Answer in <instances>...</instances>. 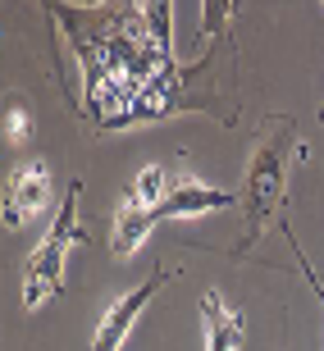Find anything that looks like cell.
Listing matches in <instances>:
<instances>
[{
    "mask_svg": "<svg viewBox=\"0 0 324 351\" xmlns=\"http://www.w3.org/2000/svg\"><path fill=\"white\" fill-rule=\"evenodd\" d=\"M82 64V105L96 128H124L132 105L165 78L174 60L165 0L156 5H51Z\"/></svg>",
    "mask_w": 324,
    "mask_h": 351,
    "instance_id": "6da1fadb",
    "label": "cell"
},
{
    "mask_svg": "<svg viewBox=\"0 0 324 351\" xmlns=\"http://www.w3.org/2000/svg\"><path fill=\"white\" fill-rule=\"evenodd\" d=\"M292 156H301L297 123H292L288 114L284 119L279 114L265 119V128L256 132V146H251V165H246V178H242V196H238V206H242V242L233 247V261H242L274 223H284V192H288Z\"/></svg>",
    "mask_w": 324,
    "mask_h": 351,
    "instance_id": "7a4b0ae2",
    "label": "cell"
},
{
    "mask_svg": "<svg viewBox=\"0 0 324 351\" xmlns=\"http://www.w3.org/2000/svg\"><path fill=\"white\" fill-rule=\"evenodd\" d=\"M229 206H238L233 192H220V187L196 182L192 173H178L160 206H137L132 196H124V206H119V215H115L110 247H115V256H132V251L142 247V237L151 233L160 219H187V215H210V210H229Z\"/></svg>",
    "mask_w": 324,
    "mask_h": 351,
    "instance_id": "3957f363",
    "label": "cell"
},
{
    "mask_svg": "<svg viewBox=\"0 0 324 351\" xmlns=\"http://www.w3.org/2000/svg\"><path fill=\"white\" fill-rule=\"evenodd\" d=\"M78 196H82V182H73V187L65 192V206H60V215H55L51 233L41 237V247L27 256V269H23V306L27 311L46 306V301L65 287L69 251L87 242V233H82V223H78Z\"/></svg>",
    "mask_w": 324,
    "mask_h": 351,
    "instance_id": "277c9868",
    "label": "cell"
},
{
    "mask_svg": "<svg viewBox=\"0 0 324 351\" xmlns=\"http://www.w3.org/2000/svg\"><path fill=\"white\" fill-rule=\"evenodd\" d=\"M169 278H174V269L156 265V274H151V278H142L132 292H124L115 306H105L101 324H96V342H91V351H119V347H124V342H128V333H132V324H137V315L146 311V301L156 297Z\"/></svg>",
    "mask_w": 324,
    "mask_h": 351,
    "instance_id": "5b68a950",
    "label": "cell"
},
{
    "mask_svg": "<svg viewBox=\"0 0 324 351\" xmlns=\"http://www.w3.org/2000/svg\"><path fill=\"white\" fill-rule=\"evenodd\" d=\"M51 165L46 160H27L23 169H14L10 182H5V228H23V223H32L41 215V210L51 206Z\"/></svg>",
    "mask_w": 324,
    "mask_h": 351,
    "instance_id": "8992f818",
    "label": "cell"
},
{
    "mask_svg": "<svg viewBox=\"0 0 324 351\" xmlns=\"http://www.w3.org/2000/svg\"><path fill=\"white\" fill-rule=\"evenodd\" d=\"M201 328H206V351H242L246 324L233 306H224L220 292L201 297Z\"/></svg>",
    "mask_w": 324,
    "mask_h": 351,
    "instance_id": "52a82bcc",
    "label": "cell"
},
{
    "mask_svg": "<svg viewBox=\"0 0 324 351\" xmlns=\"http://www.w3.org/2000/svg\"><path fill=\"white\" fill-rule=\"evenodd\" d=\"M5 137H10V142H23V137H32V114H23L19 105H10V119H5Z\"/></svg>",
    "mask_w": 324,
    "mask_h": 351,
    "instance_id": "ba28073f",
    "label": "cell"
},
{
    "mask_svg": "<svg viewBox=\"0 0 324 351\" xmlns=\"http://www.w3.org/2000/svg\"><path fill=\"white\" fill-rule=\"evenodd\" d=\"M284 233H288V223H284ZM288 242H292V251H297V265H301V274H306V283H311V292H315V297H320V315H324V283H320V278H315L311 261H306V251L297 247V237L288 233Z\"/></svg>",
    "mask_w": 324,
    "mask_h": 351,
    "instance_id": "9c48e42d",
    "label": "cell"
}]
</instances>
